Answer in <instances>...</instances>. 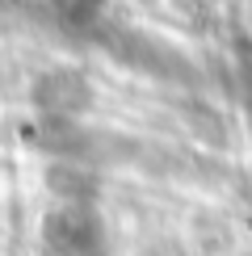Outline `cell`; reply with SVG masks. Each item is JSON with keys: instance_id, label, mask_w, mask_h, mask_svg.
I'll return each instance as SVG.
<instances>
[{"instance_id": "1", "label": "cell", "mask_w": 252, "mask_h": 256, "mask_svg": "<svg viewBox=\"0 0 252 256\" xmlns=\"http://www.w3.org/2000/svg\"><path fill=\"white\" fill-rule=\"evenodd\" d=\"M34 101L46 118H72L88 105V84L76 72H50L34 84Z\"/></svg>"}]
</instances>
